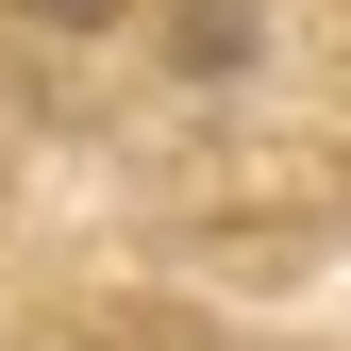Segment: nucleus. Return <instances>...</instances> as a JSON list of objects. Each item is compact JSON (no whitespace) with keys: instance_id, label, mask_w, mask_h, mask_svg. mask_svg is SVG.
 I'll use <instances>...</instances> for the list:
<instances>
[{"instance_id":"nucleus-1","label":"nucleus","mask_w":351,"mask_h":351,"mask_svg":"<svg viewBox=\"0 0 351 351\" xmlns=\"http://www.w3.org/2000/svg\"><path fill=\"white\" fill-rule=\"evenodd\" d=\"M51 17H101V0H51Z\"/></svg>"}]
</instances>
